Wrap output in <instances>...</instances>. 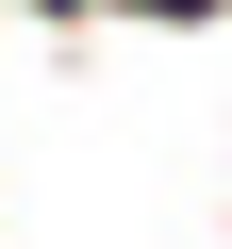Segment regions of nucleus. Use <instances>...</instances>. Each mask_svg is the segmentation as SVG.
Returning <instances> with one entry per match:
<instances>
[{
  "instance_id": "obj_1",
  "label": "nucleus",
  "mask_w": 232,
  "mask_h": 249,
  "mask_svg": "<svg viewBox=\"0 0 232 249\" xmlns=\"http://www.w3.org/2000/svg\"><path fill=\"white\" fill-rule=\"evenodd\" d=\"M33 17H232V0H33Z\"/></svg>"
}]
</instances>
